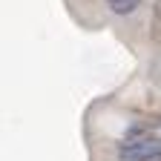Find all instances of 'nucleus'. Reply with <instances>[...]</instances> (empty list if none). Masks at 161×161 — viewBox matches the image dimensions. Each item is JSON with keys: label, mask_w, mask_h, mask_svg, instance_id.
I'll return each mask as SVG.
<instances>
[{"label": "nucleus", "mask_w": 161, "mask_h": 161, "mask_svg": "<svg viewBox=\"0 0 161 161\" xmlns=\"http://www.w3.org/2000/svg\"><path fill=\"white\" fill-rule=\"evenodd\" d=\"M118 155L121 161H161V141L147 132L130 130L118 147Z\"/></svg>", "instance_id": "1"}, {"label": "nucleus", "mask_w": 161, "mask_h": 161, "mask_svg": "<svg viewBox=\"0 0 161 161\" xmlns=\"http://www.w3.org/2000/svg\"><path fill=\"white\" fill-rule=\"evenodd\" d=\"M107 3H109V12L115 14H132L141 6V0H107Z\"/></svg>", "instance_id": "2"}]
</instances>
